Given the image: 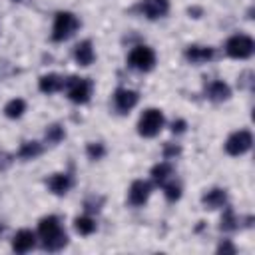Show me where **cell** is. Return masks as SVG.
<instances>
[{
  "label": "cell",
  "instance_id": "obj_1",
  "mask_svg": "<svg viewBox=\"0 0 255 255\" xmlns=\"http://www.w3.org/2000/svg\"><path fill=\"white\" fill-rule=\"evenodd\" d=\"M38 235L42 239V247L46 251H60L68 245V235L64 233L60 219L56 215L42 217L38 223Z\"/></svg>",
  "mask_w": 255,
  "mask_h": 255
},
{
  "label": "cell",
  "instance_id": "obj_2",
  "mask_svg": "<svg viewBox=\"0 0 255 255\" xmlns=\"http://www.w3.org/2000/svg\"><path fill=\"white\" fill-rule=\"evenodd\" d=\"M163 124H165V120H163L161 110H157V108H147V110L141 114L139 122H137V133H139L141 137H155V135L161 131Z\"/></svg>",
  "mask_w": 255,
  "mask_h": 255
},
{
  "label": "cell",
  "instance_id": "obj_3",
  "mask_svg": "<svg viewBox=\"0 0 255 255\" xmlns=\"http://www.w3.org/2000/svg\"><path fill=\"white\" fill-rule=\"evenodd\" d=\"M80 26V20L72 12H58L54 18V28H52V40L54 42H64L68 40Z\"/></svg>",
  "mask_w": 255,
  "mask_h": 255
},
{
  "label": "cell",
  "instance_id": "obj_4",
  "mask_svg": "<svg viewBox=\"0 0 255 255\" xmlns=\"http://www.w3.org/2000/svg\"><path fill=\"white\" fill-rule=\"evenodd\" d=\"M255 50V42L253 38L245 36V34H235L225 42V52L227 56L235 58V60H247L253 56Z\"/></svg>",
  "mask_w": 255,
  "mask_h": 255
},
{
  "label": "cell",
  "instance_id": "obj_5",
  "mask_svg": "<svg viewBox=\"0 0 255 255\" xmlns=\"http://www.w3.org/2000/svg\"><path fill=\"white\" fill-rule=\"evenodd\" d=\"M64 86H66V92H68V98L74 102V104H86L90 100V94H92V84L88 78H68L64 80Z\"/></svg>",
  "mask_w": 255,
  "mask_h": 255
},
{
  "label": "cell",
  "instance_id": "obj_6",
  "mask_svg": "<svg viewBox=\"0 0 255 255\" xmlns=\"http://www.w3.org/2000/svg\"><path fill=\"white\" fill-rule=\"evenodd\" d=\"M128 62L133 70L137 72H149L153 70L155 66V52L149 48V46H135L129 56H128Z\"/></svg>",
  "mask_w": 255,
  "mask_h": 255
},
{
  "label": "cell",
  "instance_id": "obj_7",
  "mask_svg": "<svg viewBox=\"0 0 255 255\" xmlns=\"http://www.w3.org/2000/svg\"><path fill=\"white\" fill-rule=\"evenodd\" d=\"M253 145V135L249 129H239V131H233L227 141H225V151L229 155H243L251 149Z\"/></svg>",
  "mask_w": 255,
  "mask_h": 255
},
{
  "label": "cell",
  "instance_id": "obj_8",
  "mask_svg": "<svg viewBox=\"0 0 255 255\" xmlns=\"http://www.w3.org/2000/svg\"><path fill=\"white\" fill-rule=\"evenodd\" d=\"M137 102H139V94L133 90H128V88H120L114 94V106L120 114H128L129 110L135 108Z\"/></svg>",
  "mask_w": 255,
  "mask_h": 255
},
{
  "label": "cell",
  "instance_id": "obj_9",
  "mask_svg": "<svg viewBox=\"0 0 255 255\" xmlns=\"http://www.w3.org/2000/svg\"><path fill=\"white\" fill-rule=\"evenodd\" d=\"M151 195V185L143 179H135L131 185H129V191H128V199L133 207H139L143 205Z\"/></svg>",
  "mask_w": 255,
  "mask_h": 255
},
{
  "label": "cell",
  "instance_id": "obj_10",
  "mask_svg": "<svg viewBox=\"0 0 255 255\" xmlns=\"http://www.w3.org/2000/svg\"><path fill=\"white\" fill-rule=\"evenodd\" d=\"M139 10L145 18L157 20V18H163L169 12V0H141Z\"/></svg>",
  "mask_w": 255,
  "mask_h": 255
},
{
  "label": "cell",
  "instance_id": "obj_11",
  "mask_svg": "<svg viewBox=\"0 0 255 255\" xmlns=\"http://www.w3.org/2000/svg\"><path fill=\"white\" fill-rule=\"evenodd\" d=\"M213 58V48L209 46H187L185 48V60L199 66V64H207Z\"/></svg>",
  "mask_w": 255,
  "mask_h": 255
},
{
  "label": "cell",
  "instance_id": "obj_12",
  "mask_svg": "<svg viewBox=\"0 0 255 255\" xmlns=\"http://www.w3.org/2000/svg\"><path fill=\"white\" fill-rule=\"evenodd\" d=\"M34 245H36V235L30 229H20L12 239V249L16 253H26V251L34 249Z\"/></svg>",
  "mask_w": 255,
  "mask_h": 255
},
{
  "label": "cell",
  "instance_id": "obj_13",
  "mask_svg": "<svg viewBox=\"0 0 255 255\" xmlns=\"http://www.w3.org/2000/svg\"><path fill=\"white\" fill-rule=\"evenodd\" d=\"M46 183H48V187H50L52 193L64 195V193H68V189L72 187V177H70L68 173H54V175L48 177Z\"/></svg>",
  "mask_w": 255,
  "mask_h": 255
},
{
  "label": "cell",
  "instance_id": "obj_14",
  "mask_svg": "<svg viewBox=\"0 0 255 255\" xmlns=\"http://www.w3.org/2000/svg\"><path fill=\"white\" fill-rule=\"evenodd\" d=\"M225 201H227V193H225V189H219V187L209 189V191L203 193V197H201V203H203L205 209H217V207H223Z\"/></svg>",
  "mask_w": 255,
  "mask_h": 255
},
{
  "label": "cell",
  "instance_id": "obj_15",
  "mask_svg": "<svg viewBox=\"0 0 255 255\" xmlns=\"http://www.w3.org/2000/svg\"><path fill=\"white\" fill-rule=\"evenodd\" d=\"M74 58H76V62H78L80 66H90V64L94 62V58H96L92 42H90V40L80 42V44L74 48Z\"/></svg>",
  "mask_w": 255,
  "mask_h": 255
},
{
  "label": "cell",
  "instance_id": "obj_16",
  "mask_svg": "<svg viewBox=\"0 0 255 255\" xmlns=\"http://www.w3.org/2000/svg\"><path fill=\"white\" fill-rule=\"evenodd\" d=\"M229 96H231V88L223 80H215L207 88V98L213 102H225V100H229Z\"/></svg>",
  "mask_w": 255,
  "mask_h": 255
},
{
  "label": "cell",
  "instance_id": "obj_17",
  "mask_svg": "<svg viewBox=\"0 0 255 255\" xmlns=\"http://www.w3.org/2000/svg\"><path fill=\"white\" fill-rule=\"evenodd\" d=\"M38 88L44 94H54V92H58V90L64 88V80L58 74H46V76H42L38 80Z\"/></svg>",
  "mask_w": 255,
  "mask_h": 255
},
{
  "label": "cell",
  "instance_id": "obj_18",
  "mask_svg": "<svg viewBox=\"0 0 255 255\" xmlns=\"http://www.w3.org/2000/svg\"><path fill=\"white\" fill-rule=\"evenodd\" d=\"M173 175V167L167 163V161H159L151 167V179L157 183V185H163L167 183V179Z\"/></svg>",
  "mask_w": 255,
  "mask_h": 255
},
{
  "label": "cell",
  "instance_id": "obj_19",
  "mask_svg": "<svg viewBox=\"0 0 255 255\" xmlns=\"http://www.w3.org/2000/svg\"><path fill=\"white\" fill-rule=\"evenodd\" d=\"M42 153V143L40 141H24L22 145H20V149H18V157L22 159V161H30V159H34V157H38Z\"/></svg>",
  "mask_w": 255,
  "mask_h": 255
},
{
  "label": "cell",
  "instance_id": "obj_20",
  "mask_svg": "<svg viewBox=\"0 0 255 255\" xmlns=\"http://www.w3.org/2000/svg\"><path fill=\"white\" fill-rule=\"evenodd\" d=\"M24 112H26V102H24L22 98H14V100H10V102L4 106V114H6V118H10V120L22 118Z\"/></svg>",
  "mask_w": 255,
  "mask_h": 255
},
{
  "label": "cell",
  "instance_id": "obj_21",
  "mask_svg": "<svg viewBox=\"0 0 255 255\" xmlns=\"http://www.w3.org/2000/svg\"><path fill=\"white\" fill-rule=\"evenodd\" d=\"M74 229L80 233V235H92L96 231V221L88 215H82V217H76L74 219Z\"/></svg>",
  "mask_w": 255,
  "mask_h": 255
},
{
  "label": "cell",
  "instance_id": "obj_22",
  "mask_svg": "<svg viewBox=\"0 0 255 255\" xmlns=\"http://www.w3.org/2000/svg\"><path fill=\"white\" fill-rule=\"evenodd\" d=\"M237 223H239V219L235 217L233 209L227 207V209L223 211V215H221V225H219V229H221V231H233V229H237Z\"/></svg>",
  "mask_w": 255,
  "mask_h": 255
},
{
  "label": "cell",
  "instance_id": "obj_23",
  "mask_svg": "<svg viewBox=\"0 0 255 255\" xmlns=\"http://www.w3.org/2000/svg\"><path fill=\"white\" fill-rule=\"evenodd\" d=\"M64 135H66V131L60 124H52L46 129V141H50V143H60L64 139Z\"/></svg>",
  "mask_w": 255,
  "mask_h": 255
},
{
  "label": "cell",
  "instance_id": "obj_24",
  "mask_svg": "<svg viewBox=\"0 0 255 255\" xmlns=\"http://www.w3.org/2000/svg\"><path fill=\"white\" fill-rule=\"evenodd\" d=\"M86 153L90 159H102L106 155V145L100 143V141H92L86 145Z\"/></svg>",
  "mask_w": 255,
  "mask_h": 255
},
{
  "label": "cell",
  "instance_id": "obj_25",
  "mask_svg": "<svg viewBox=\"0 0 255 255\" xmlns=\"http://www.w3.org/2000/svg\"><path fill=\"white\" fill-rule=\"evenodd\" d=\"M163 193H165V199L167 201H177L181 197V185L175 183V181L163 183Z\"/></svg>",
  "mask_w": 255,
  "mask_h": 255
},
{
  "label": "cell",
  "instance_id": "obj_26",
  "mask_svg": "<svg viewBox=\"0 0 255 255\" xmlns=\"http://www.w3.org/2000/svg\"><path fill=\"white\" fill-rule=\"evenodd\" d=\"M179 151H181V149H179V145H175V143H167V145L163 147V157H165V159L175 157Z\"/></svg>",
  "mask_w": 255,
  "mask_h": 255
},
{
  "label": "cell",
  "instance_id": "obj_27",
  "mask_svg": "<svg viewBox=\"0 0 255 255\" xmlns=\"http://www.w3.org/2000/svg\"><path fill=\"white\" fill-rule=\"evenodd\" d=\"M100 205H102V197H98V201H94V197H90V199H86V203H84L86 211H90V213L100 211Z\"/></svg>",
  "mask_w": 255,
  "mask_h": 255
},
{
  "label": "cell",
  "instance_id": "obj_28",
  "mask_svg": "<svg viewBox=\"0 0 255 255\" xmlns=\"http://www.w3.org/2000/svg\"><path fill=\"white\" fill-rule=\"evenodd\" d=\"M185 128H187V122H185V120H177V122L171 124V131H173V133H183Z\"/></svg>",
  "mask_w": 255,
  "mask_h": 255
},
{
  "label": "cell",
  "instance_id": "obj_29",
  "mask_svg": "<svg viewBox=\"0 0 255 255\" xmlns=\"http://www.w3.org/2000/svg\"><path fill=\"white\" fill-rule=\"evenodd\" d=\"M10 163H12V155L6 151H0V171H4Z\"/></svg>",
  "mask_w": 255,
  "mask_h": 255
},
{
  "label": "cell",
  "instance_id": "obj_30",
  "mask_svg": "<svg viewBox=\"0 0 255 255\" xmlns=\"http://www.w3.org/2000/svg\"><path fill=\"white\" fill-rule=\"evenodd\" d=\"M217 253H235V247H233L229 241H223V243H219Z\"/></svg>",
  "mask_w": 255,
  "mask_h": 255
},
{
  "label": "cell",
  "instance_id": "obj_31",
  "mask_svg": "<svg viewBox=\"0 0 255 255\" xmlns=\"http://www.w3.org/2000/svg\"><path fill=\"white\" fill-rule=\"evenodd\" d=\"M14 2H20V0H14Z\"/></svg>",
  "mask_w": 255,
  "mask_h": 255
}]
</instances>
